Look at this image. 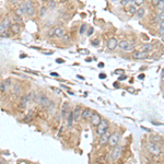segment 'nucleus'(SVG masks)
Segmentation results:
<instances>
[{
  "label": "nucleus",
  "mask_w": 164,
  "mask_h": 164,
  "mask_svg": "<svg viewBox=\"0 0 164 164\" xmlns=\"http://www.w3.org/2000/svg\"><path fill=\"white\" fill-rule=\"evenodd\" d=\"M33 119V113L30 112L26 116H24V118H23V121L24 123H30V121Z\"/></svg>",
  "instance_id": "23"
},
{
  "label": "nucleus",
  "mask_w": 164,
  "mask_h": 164,
  "mask_svg": "<svg viewBox=\"0 0 164 164\" xmlns=\"http://www.w3.org/2000/svg\"><path fill=\"white\" fill-rule=\"evenodd\" d=\"M126 79H127L126 76H121V77L118 78V81H124V80H126Z\"/></svg>",
  "instance_id": "46"
},
{
  "label": "nucleus",
  "mask_w": 164,
  "mask_h": 164,
  "mask_svg": "<svg viewBox=\"0 0 164 164\" xmlns=\"http://www.w3.org/2000/svg\"><path fill=\"white\" fill-rule=\"evenodd\" d=\"M55 31H56V28H51L48 30V32H47V35H48V37H54L55 36Z\"/></svg>",
  "instance_id": "28"
},
{
  "label": "nucleus",
  "mask_w": 164,
  "mask_h": 164,
  "mask_svg": "<svg viewBox=\"0 0 164 164\" xmlns=\"http://www.w3.org/2000/svg\"><path fill=\"white\" fill-rule=\"evenodd\" d=\"M159 33L161 34V36H162V35H164V30H160V31H159Z\"/></svg>",
  "instance_id": "53"
},
{
  "label": "nucleus",
  "mask_w": 164,
  "mask_h": 164,
  "mask_svg": "<svg viewBox=\"0 0 164 164\" xmlns=\"http://www.w3.org/2000/svg\"><path fill=\"white\" fill-rule=\"evenodd\" d=\"M147 150L149 151L152 155H155V156H159L161 154V148L159 147L156 143H152V142H149V143H147Z\"/></svg>",
  "instance_id": "4"
},
{
  "label": "nucleus",
  "mask_w": 164,
  "mask_h": 164,
  "mask_svg": "<svg viewBox=\"0 0 164 164\" xmlns=\"http://www.w3.org/2000/svg\"><path fill=\"white\" fill-rule=\"evenodd\" d=\"M120 138H121V134L119 133V131H115V133H113L112 135H110L109 137V140H108V146L109 147H116L117 145H119V141H120Z\"/></svg>",
  "instance_id": "3"
},
{
  "label": "nucleus",
  "mask_w": 164,
  "mask_h": 164,
  "mask_svg": "<svg viewBox=\"0 0 164 164\" xmlns=\"http://www.w3.org/2000/svg\"><path fill=\"white\" fill-rule=\"evenodd\" d=\"M46 8L45 7H43V8H41V10H40V15L41 17H44V15L46 14Z\"/></svg>",
  "instance_id": "36"
},
{
  "label": "nucleus",
  "mask_w": 164,
  "mask_h": 164,
  "mask_svg": "<svg viewBox=\"0 0 164 164\" xmlns=\"http://www.w3.org/2000/svg\"><path fill=\"white\" fill-rule=\"evenodd\" d=\"M93 31H94V29H93V28H90V29H89V31H88V35H89V36H90V35H92Z\"/></svg>",
  "instance_id": "44"
},
{
  "label": "nucleus",
  "mask_w": 164,
  "mask_h": 164,
  "mask_svg": "<svg viewBox=\"0 0 164 164\" xmlns=\"http://www.w3.org/2000/svg\"><path fill=\"white\" fill-rule=\"evenodd\" d=\"M0 36H2V37H4V38H6V37H9V36H10V34H9V32H4V33H2L1 35H0Z\"/></svg>",
  "instance_id": "39"
},
{
  "label": "nucleus",
  "mask_w": 164,
  "mask_h": 164,
  "mask_svg": "<svg viewBox=\"0 0 164 164\" xmlns=\"http://www.w3.org/2000/svg\"><path fill=\"white\" fill-rule=\"evenodd\" d=\"M26 95H28L29 102H30V101H33V100H35V96H36L35 93H34L33 91H30V92H29V94H26Z\"/></svg>",
  "instance_id": "30"
},
{
  "label": "nucleus",
  "mask_w": 164,
  "mask_h": 164,
  "mask_svg": "<svg viewBox=\"0 0 164 164\" xmlns=\"http://www.w3.org/2000/svg\"><path fill=\"white\" fill-rule=\"evenodd\" d=\"M128 12L130 14H136L137 13V8L134 6V4H130V6L128 7Z\"/></svg>",
  "instance_id": "25"
},
{
  "label": "nucleus",
  "mask_w": 164,
  "mask_h": 164,
  "mask_svg": "<svg viewBox=\"0 0 164 164\" xmlns=\"http://www.w3.org/2000/svg\"><path fill=\"white\" fill-rule=\"evenodd\" d=\"M90 121H91V125L93 127H97L100 125V123L102 121V117H101V115L97 114V113H94L92 115V117L91 119H90Z\"/></svg>",
  "instance_id": "9"
},
{
  "label": "nucleus",
  "mask_w": 164,
  "mask_h": 164,
  "mask_svg": "<svg viewBox=\"0 0 164 164\" xmlns=\"http://www.w3.org/2000/svg\"><path fill=\"white\" fill-rule=\"evenodd\" d=\"M55 7H56V3H55L54 0H49V2H48V8H49V9H54Z\"/></svg>",
  "instance_id": "34"
},
{
  "label": "nucleus",
  "mask_w": 164,
  "mask_h": 164,
  "mask_svg": "<svg viewBox=\"0 0 164 164\" xmlns=\"http://www.w3.org/2000/svg\"><path fill=\"white\" fill-rule=\"evenodd\" d=\"M69 105H68V103H63L62 107H61V117L63 119L68 118V115H69Z\"/></svg>",
  "instance_id": "11"
},
{
  "label": "nucleus",
  "mask_w": 164,
  "mask_h": 164,
  "mask_svg": "<svg viewBox=\"0 0 164 164\" xmlns=\"http://www.w3.org/2000/svg\"><path fill=\"white\" fill-rule=\"evenodd\" d=\"M11 20L9 18H4L2 21H1V25L3 26L4 29H10V26H11Z\"/></svg>",
  "instance_id": "18"
},
{
  "label": "nucleus",
  "mask_w": 164,
  "mask_h": 164,
  "mask_svg": "<svg viewBox=\"0 0 164 164\" xmlns=\"http://www.w3.org/2000/svg\"><path fill=\"white\" fill-rule=\"evenodd\" d=\"M148 56H149V53H147V51H140L138 59H146V58H148Z\"/></svg>",
  "instance_id": "27"
},
{
  "label": "nucleus",
  "mask_w": 164,
  "mask_h": 164,
  "mask_svg": "<svg viewBox=\"0 0 164 164\" xmlns=\"http://www.w3.org/2000/svg\"><path fill=\"white\" fill-rule=\"evenodd\" d=\"M161 41H162L163 43H164V35H162V36H161Z\"/></svg>",
  "instance_id": "55"
},
{
  "label": "nucleus",
  "mask_w": 164,
  "mask_h": 164,
  "mask_svg": "<svg viewBox=\"0 0 164 164\" xmlns=\"http://www.w3.org/2000/svg\"><path fill=\"white\" fill-rule=\"evenodd\" d=\"M58 1H59V3H65L68 1V0H58Z\"/></svg>",
  "instance_id": "51"
},
{
  "label": "nucleus",
  "mask_w": 164,
  "mask_h": 164,
  "mask_svg": "<svg viewBox=\"0 0 164 164\" xmlns=\"http://www.w3.org/2000/svg\"><path fill=\"white\" fill-rule=\"evenodd\" d=\"M153 49V46L151 44H145L143 45V51H147V53H149L150 50Z\"/></svg>",
  "instance_id": "29"
},
{
  "label": "nucleus",
  "mask_w": 164,
  "mask_h": 164,
  "mask_svg": "<svg viewBox=\"0 0 164 164\" xmlns=\"http://www.w3.org/2000/svg\"><path fill=\"white\" fill-rule=\"evenodd\" d=\"M60 40H61L65 44H67V43H69V42H70V36H69V35H67V34H65Z\"/></svg>",
  "instance_id": "31"
},
{
  "label": "nucleus",
  "mask_w": 164,
  "mask_h": 164,
  "mask_svg": "<svg viewBox=\"0 0 164 164\" xmlns=\"http://www.w3.org/2000/svg\"><path fill=\"white\" fill-rule=\"evenodd\" d=\"M56 61H57L58 63H63V62H65V60H63V59H59V58H58V59H56Z\"/></svg>",
  "instance_id": "48"
},
{
  "label": "nucleus",
  "mask_w": 164,
  "mask_h": 164,
  "mask_svg": "<svg viewBox=\"0 0 164 164\" xmlns=\"http://www.w3.org/2000/svg\"><path fill=\"white\" fill-rule=\"evenodd\" d=\"M137 17H138V19H141V18H143L145 17V14H146V9L145 8H139L138 10H137Z\"/></svg>",
  "instance_id": "20"
},
{
  "label": "nucleus",
  "mask_w": 164,
  "mask_h": 164,
  "mask_svg": "<svg viewBox=\"0 0 164 164\" xmlns=\"http://www.w3.org/2000/svg\"><path fill=\"white\" fill-rule=\"evenodd\" d=\"M139 54H140V51H139V50H134V53H133V57L135 58V59H138Z\"/></svg>",
  "instance_id": "37"
},
{
  "label": "nucleus",
  "mask_w": 164,
  "mask_h": 164,
  "mask_svg": "<svg viewBox=\"0 0 164 164\" xmlns=\"http://www.w3.org/2000/svg\"><path fill=\"white\" fill-rule=\"evenodd\" d=\"M159 1H160V0H151V3H152L154 7H156V4L159 3Z\"/></svg>",
  "instance_id": "43"
},
{
  "label": "nucleus",
  "mask_w": 164,
  "mask_h": 164,
  "mask_svg": "<svg viewBox=\"0 0 164 164\" xmlns=\"http://www.w3.org/2000/svg\"><path fill=\"white\" fill-rule=\"evenodd\" d=\"M73 121H75V118H73V110H71L69 115H68V127H72Z\"/></svg>",
  "instance_id": "22"
},
{
  "label": "nucleus",
  "mask_w": 164,
  "mask_h": 164,
  "mask_svg": "<svg viewBox=\"0 0 164 164\" xmlns=\"http://www.w3.org/2000/svg\"><path fill=\"white\" fill-rule=\"evenodd\" d=\"M117 47H118V42L116 38L112 37L107 41V49L108 50H114V49L117 48Z\"/></svg>",
  "instance_id": "10"
},
{
  "label": "nucleus",
  "mask_w": 164,
  "mask_h": 164,
  "mask_svg": "<svg viewBox=\"0 0 164 164\" xmlns=\"http://www.w3.org/2000/svg\"><path fill=\"white\" fill-rule=\"evenodd\" d=\"M162 51H163V53H164V47H163V48H162Z\"/></svg>",
  "instance_id": "60"
},
{
  "label": "nucleus",
  "mask_w": 164,
  "mask_h": 164,
  "mask_svg": "<svg viewBox=\"0 0 164 164\" xmlns=\"http://www.w3.org/2000/svg\"><path fill=\"white\" fill-rule=\"evenodd\" d=\"M34 101L37 103L38 105H41L42 107H49V105H50V101H49V99L46 96L45 94H42V93H38L37 95L35 96V100Z\"/></svg>",
  "instance_id": "1"
},
{
  "label": "nucleus",
  "mask_w": 164,
  "mask_h": 164,
  "mask_svg": "<svg viewBox=\"0 0 164 164\" xmlns=\"http://www.w3.org/2000/svg\"><path fill=\"white\" fill-rule=\"evenodd\" d=\"M109 128V123L107 119H102V121L100 123V125L96 127V135L100 137L103 134H105L106 131H108Z\"/></svg>",
  "instance_id": "2"
},
{
  "label": "nucleus",
  "mask_w": 164,
  "mask_h": 164,
  "mask_svg": "<svg viewBox=\"0 0 164 164\" xmlns=\"http://www.w3.org/2000/svg\"><path fill=\"white\" fill-rule=\"evenodd\" d=\"M129 42L128 41H120L119 42V43H118V47H119V48L120 49H123V50H125L126 48H127V47H128L129 46Z\"/></svg>",
  "instance_id": "19"
},
{
  "label": "nucleus",
  "mask_w": 164,
  "mask_h": 164,
  "mask_svg": "<svg viewBox=\"0 0 164 164\" xmlns=\"http://www.w3.org/2000/svg\"><path fill=\"white\" fill-rule=\"evenodd\" d=\"M110 134L109 131H106L105 134H103L102 136H100L99 137V143L101 145V146H105V145H107L108 143V140H109V137H110Z\"/></svg>",
  "instance_id": "7"
},
{
  "label": "nucleus",
  "mask_w": 164,
  "mask_h": 164,
  "mask_svg": "<svg viewBox=\"0 0 164 164\" xmlns=\"http://www.w3.org/2000/svg\"><path fill=\"white\" fill-rule=\"evenodd\" d=\"M44 54H46V55H51L53 51H44Z\"/></svg>",
  "instance_id": "52"
},
{
  "label": "nucleus",
  "mask_w": 164,
  "mask_h": 164,
  "mask_svg": "<svg viewBox=\"0 0 164 164\" xmlns=\"http://www.w3.org/2000/svg\"><path fill=\"white\" fill-rule=\"evenodd\" d=\"M156 9L160 11H164V0H160L159 3L156 4Z\"/></svg>",
  "instance_id": "26"
},
{
  "label": "nucleus",
  "mask_w": 164,
  "mask_h": 164,
  "mask_svg": "<svg viewBox=\"0 0 164 164\" xmlns=\"http://www.w3.org/2000/svg\"><path fill=\"white\" fill-rule=\"evenodd\" d=\"M6 31H7V29H4L3 26H2L1 24H0V35H1L2 33H4V32H6Z\"/></svg>",
  "instance_id": "40"
},
{
  "label": "nucleus",
  "mask_w": 164,
  "mask_h": 164,
  "mask_svg": "<svg viewBox=\"0 0 164 164\" xmlns=\"http://www.w3.org/2000/svg\"><path fill=\"white\" fill-rule=\"evenodd\" d=\"M10 1H11V3L15 4V3H18V1H19V0H10Z\"/></svg>",
  "instance_id": "50"
},
{
  "label": "nucleus",
  "mask_w": 164,
  "mask_h": 164,
  "mask_svg": "<svg viewBox=\"0 0 164 164\" xmlns=\"http://www.w3.org/2000/svg\"><path fill=\"white\" fill-rule=\"evenodd\" d=\"M160 30H164V20L160 21Z\"/></svg>",
  "instance_id": "45"
},
{
  "label": "nucleus",
  "mask_w": 164,
  "mask_h": 164,
  "mask_svg": "<svg viewBox=\"0 0 164 164\" xmlns=\"http://www.w3.org/2000/svg\"><path fill=\"white\" fill-rule=\"evenodd\" d=\"M17 14L22 15V14H26V8H25V2L20 3L19 7L17 9Z\"/></svg>",
  "instance_id": "16"
},
{
  "label": "nucleus",
  "mask_w": 164,
  "mask_h": 164,
  "mask_svg": "<svg viewBox=\"0 0 164 164\" xmlns=\"http://www.w3.org/2000/svg\"><path fill=\"white\" fill-rule=\"evenodd\" d=\"M10 31H11V33H13V34H19L20 32H21L20 24H18V23H12L11 26H10Z\"/></svg>",
  "instance_id": "15"
},
{
  "label": "nucleus",
  "mask_w": 164,
  "mask_h": 164,
  "mask_svg": "<svg viewBox=\"0 0 164 164\" xmlns=\"http://www.w3.org/2000/svg\"><path fill=\"white\" fill-rule=\"evenodd\" d=\"M25 8H26V14L30 15V17H34L36 14V10H35V7L33 2L31 1V0H28V1H25Z\"/></svg>",
  "instance_id": "6"
},
{
  "label": "nucleus",
  "mask_w": 164,
  "mask_h": 164,
  "mask_svg": "<svg viewBox=\"0 0 164 164\" xmlns=\"http://www.w3.org/2000/svg\"><path fill=\"white\" fill-rule=\"evenodd\" d=\"M161 150H164V142L162 143V147H161Z\"/></svg>",
  "instance_id": "57"
},
{
  "label": "nucleus",
  "mask_w": 164,
  "mask_h": 164,
  "mask_svg": "<svg viewBox=\"0 0 164 164\" xmlns=\"http://www.w3.org/2000/svg\"><path fill=\"white\" fill-rule=\"evenodd\" d=\"M12 20L14 21V23H18V24H21V23L23 22V21H22V17H21V15H19V14H17V13L13 14Z\"/></svg>",
  "instance_id": "21"
},
{
  "label": "nucleus",
  "mask_w": 164,
  "mask_h": 164,
  "mask_svg": "<svg viewBox=\"0 0 164 164\" xmlns=\"http://www.w3.org/2000/svg\"><path fill=\"white\" fill-rule=\"evenodd\" d=\"M28 102H29L28 95H23V96L21 97V102H20V104H19L18 108H19L20 110H23V109H25V108H26V104H28Z\"/></svg>",
  "instance_id": "13"
},
{
  "label": "nucleus",
  "mask_w": 164,
  "mask_h": 164,
  "mask_svg": "<svg viewBox=\"0 0 164 164\" xmlns=\"http://www.w3.org/2000/svg\"><path fill=\"white\" fill-rule=\"evenodd\" d=\"M92 44H93L94 46H99V45H100V41H99V40H94V41L92 42Z\"/></svg>",
  "instance_id": "42"
},
{
  "label": "nucleus",
  "mask_w": 164,
  "mask_h": 164,
  "mask_svg": "<svg viewBox=\"0 0 164 164\" xmlns=\"http://www.w3.org/2000/svg\"><path fill=\"white\" fill-rule=\"evenodd\" d=\"M81 115H82V108L80 106H77L75 109H73V118H75V121L80 120Z\"/></svg>",
  "instance_id": "12"
},
{
  "label": "nucleus",
  "mask_w": 164,
  "mask_h": 164,
  "mask_svg": "<svg viewBox=\"0 0 164 164\" xmlns=\"http://www.w3.org/2000/svg\"><path fill=\"white\" fill-rule=\"evenodd\" d=\"M135 2V0H129V3H134Z\"/></svg>",
  "instance_id": "58"
},
{
  "label": "nucleus",
  "mask_w": 164,
  "mask_h": 164,
  "mask_svg": "<svg viewBox=\"0 0 164 164\" xmlns=\"http://www.w3.org/2000/svg\"><path fill=\"white\" fill-rule=\"evenodd\" d=\"M143 2H145V0H135V6H138V7H140V6H142L143 4Z\"/></svg>",
  "instance_id": "35"
},
{
  "label": "nucleus",
  "mask_w": 164,
  "mask_h": 164,
  "mask_svg": "<svg viewBox=\"0 0 164 164\" xmlns=\"http://www.w3.org/2000/svg\"><path fill=\"white\" fill-rule=\"evenodd\" d=\"M120 6L121 7H125V6H127V4L129 3V0H120Z\"/></svg>",
  "instance_id": "38"
},
{
  "label": "nucleus",
  "mask_w": 164,
  "mask_h": 164,
  "mask_svg": "<svg viewBox=\"0 0 164 164\" xmlns=\"http://www.w3.org/2000/svg\"><path fill=\"white\" fill-rule=\"evenodd\" d=\"M159 19H160V21H163V20H164V11H162L160 14H159Z\"/></svg>",
  "instance_id": "41"
},
{
  "label": "nucleus",
  "mask_w": 164,
  "mask_h": 164,
  "mask_svg": "<svg viewBox=\"0 0 164 164\" xmlns=\"http://www.w3.org/2000/svg\"><path fill=\"white\" fill-rule=\"evenodd\" d=\"M93 114H94V112H93L91 108H83V109H82L81 119H83V120H90Z\"/></svg>",
  "instance_id": "8"
},
{
  "label": "nucleus",
  "mask_w": 164,
  "mask_h": 164,
  "mask_svg": "<svg viewBox=\"0 0 164 164\" xmlns=\"http://www.w3.org/2000/svg\"><path fill=\"white\" fill-rule=\"evenodd\" d=\"M145 78V76L143 75H141V76H139V79H143Z\"/></svg>",
  "instance_id": "56"
},
{
  "label": "nucleus",
  "mask_w": 164,
  "mask_h": 164,
  "mask_svg": "<svg viewBox=\"0 0 164 164\" xmlns=\"http://www.w3.org/2000/svg\"><path fill=\"white\" fill-rule=\"evenodd\" d=\"M110 1H120V0H110Z\"/></svg>",
  "instance_id": "59"
},
{
  "label": "nucleus",
  "mask_w": 164,
  "mask_h": 164,
  "mask_svg": "<svg viewBox=\"0 0 164 164\" xmlns=\"http://www.w3.org/2000/svg\"><path fill=\"white\" fill-rule=\"evenodd\" d=\"M99 67H100V68H103V67H104V63H103V62H100V63H99Z\"/></svg>",
  "instance_id": "54"
},
{
  "label": "nucleus",
  "mask_w": 164,
  "mask_h": 164,
  "mask_svg": "<svg viewBox=\"0 0 164 164\" xmlns=\"http://www.w3.org/2000/svg\"><path fill=\"white\" fill-rule=\"evenodd\" d=\"M65 30L62 28H56V31H55V37L57 38H61L63 35H65Z\"/></svg>",
  "instance_id": "17"
},
{
  "label": "nucleus",
  "mask_w": 164,
  "mask_h": 164,
  "mask_svg": "<svg viewBox=\"0 0 164 164\" xmlns=\"http://www.w3.org/2000/svg\"><path fill=\"white\" fill-rule=\"evenodd\" d=\"M86 30H87V24H86V23H83V24L81 25L80 30H79V33H80V34H83L84 32H86Z\"/></svg>",
  "instance_id": "32"
},
{
  "label": "nucleus",
  "mask_w": 164,
  "mask_h": 164,
  "mask_svg": "<svg viewBox=\"0 0 164 164\" xmlns=\"http://www.w3.org/2000/svg\"><path fill=\"white\" fill-rule=\"evenodd\" d=\"M121 153H123V147L117 145L116 147L113 148L112 153H110V156H112V160L113 161H117L118 159L121 156Z\"/></svg>",
  "instance_id": "5"
},
{
  "label": "nucleus",
  "mask_w": 164,
  "mask_h": 164,
  "mask_svg": "<svg viewBox=\"0 0 164 164\" xmlns=\"http://www.w3.org/2000/svg\"><path fill=\"white\" fill-rule=\"evenodd\" d=\"M8 90V86H7V83L6 82H0V93H3V92H6Z\"/></svg>",
  "instance_id": "24"
},
{
  "label": "nucleus",
  "mask_w": 164,
  "mask_h": 164,
  "mask_svg": "<svg viewBox=\"0 0 164 164\" xmlns=\"http://www.w3.org/2000/svg\"><path fill=\"white\" fill-rule=\"evenodd\" d=\"M162 141V138L161 136L159 135H150L149 137V142H152V143H160V142Z\"/></svg>",
  "instance_id": "14"
},
{
  "label": "nucleus",
  "mask_w": 164,
  "mask_h": 164,
  "mask_svg": "<svg viewBox=\"0 0 164 164\" xmlns=\"http://www.w3.org/2000/svg\"><path fill=\"white\" fill-rule=\"evenodd\" d=\"M99 77H100V79H105V78H106V75H104V73H101V75H100Z\"/></svg>",
  "instance_id": "49"
},
{
  "label": "nucleus",
  "mask_w": 164,
  "mask_h": 164,
  "mask_svg": "<svg viewBox=\"0 0 164 164\" xmlns=\"http://www.w3.org/2000/svg\"><path fill=\"white\" fill-rule=\"evenodd\" d=\"M50 76H53V77H59V75H58L57 72H50Z\"/></svg>",
  "instance_id": "47"
},
{
  "label": "nucleus",
  "mask_w": 164,
  "mask_h": 164,
  "mask_svg": "<svg viewBox=\"0 0 164 164\" xmlns=\"http://www.w3.org/2000/svg\"><path fill=\"white\" fill-rule=\"evenodd\" d=\"M131 50H135V45L130 43V44H129V46L127 47V48H126L124 51H131Z\"/></svg>",
  "instance_id": "33"
}]
</instances>
